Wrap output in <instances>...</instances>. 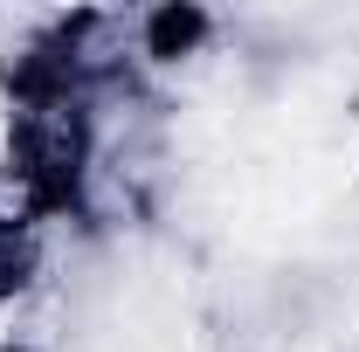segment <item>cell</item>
Instances as JSON below:
<instances>
[{"mask_svg": "<svg viewBox=\"0 0 359 352\" xmlns=\"http://www.w3.org/2000/svg\"><path fill=\"white\" fill-rule=\"evenodd\" d=\"M42 276H48V228H42V215H28L21 201L0 194V304L28 297Z\"/></svg>", "mask_w": 359, "mask_h": 352, "instance_id": "6da1fadb", "label": "cell"}]
</instances>
